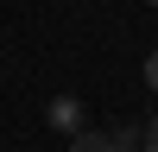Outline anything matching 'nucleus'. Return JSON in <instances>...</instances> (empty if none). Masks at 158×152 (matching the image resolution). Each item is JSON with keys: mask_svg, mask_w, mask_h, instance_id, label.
<instances>
[{"mask_svg": "<svg viewBox=\"0 0 158 152\" xmlns=\"http://www.w3.org/2000/svg\"><path fill=\"white\" fill-rule=\"evenodd\" d=\"M51 127H57V133H82V101H76V95H57V101H51Z\"/></svg>", "mask_w": 158, "mask_h": 152, "instance_id": "1", "label": "nucleus"}, {"mask_svg": "<svg viewBox=\"0 0 158 152\" xmlns=\"http://www.w3.org/2000/svg\"><path fill=\"white\" fill-rule=\"evenodd\" d=\"M70 152H114V139H108V133H76Z\"/></svg>", "mask_w": 158, "mask_h": 152, "instance_id": "2", "label": "nucleus"}, {"mask_svg": "<svg viewBox=\"0 0 158 152\" xmlns=\"http://www.w3.org/2000/svg\"><path fill=\"white\" fill-rule=\"evenodd\" d=\"M146 89H158V51L146 57Z\"/></svg>", "mask_w": 158, "mask_h": 152, "instance_id": "3", "label": "nucleus"}, {"mask_svg": "<svg viewBox=\"0 0 158 152\" xmlns=\"http://www.w3.org/2000/svg\"><path fill=\"white\" fill-rule=\"evenodd\" d=\"M146 152H158V120H152V127H146Z\"/></svg>", "mask_w": 158, "mask_h": 152, "instance_id": "4", "label": "nucleus"}, {"mask_svg": "<svg viewBox=\"0 0 158 152\" xmlns=\"http://www.w3.org/2000/svg\"><path fill=\"white\" fill-rule=\"evenodd\" d=\"M152 6H158V0H152Z\"/></svg>", "mask_w": 158, "mask_h": 152, "instance_id": "5", "label": "nucleus"}]
</instances>
